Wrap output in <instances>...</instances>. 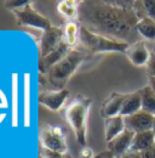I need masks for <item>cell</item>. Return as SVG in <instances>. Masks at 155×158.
Here are the masks:
<instances>
[{"mask_svg":"<svg viewBox=\"0 0 155 158\" xmlns=\"http://www.w3.org/2000/svg\"><path fill=\"white\" fill-rule=\"evenodd\" d=\"M133 5L130 0L80 1L78 22L95 34L131 45L139 41Z\"/></svg>","mask_w":155,"mask_h":158,"instance_id":"1","label":"cell"},{"mask_svg":"<svg viewBox=\"0 0 155 158\" xmlns=\"http://www.w3.org/2000/svg\"><path fill=\"white\" fill-rule=\"evenodd\" d=\"M92 100L84 95H78L64 108L63 116L72 130L75 134L78 142L81 146H86V131H87V116L90 112Z\"/></svg>","mask_w":155,"mask_h":158,"instance_id":"2","label":"cell"},{"mask_svg":"<svg viewBox=\"0 0 155 158\" xmlns=\"http://www.w3.org/2000/svg\"><path fill=\"white\" fill-rule=\"evenodd\" d=\"M86 56L87 54L85 50L78 46L74 48L64 59L61 60L47 72L49 83L57 90L64 89V85L67 84V81L75 73V71L82 63Z\"/></svg>","mask_w":155,"mask_h":158,"instance_id":"3","label":"cell"},{"mask_svg":"<svg viewBox=\"0 0 155 158\" xmlns=\"http://www.w3.org/2000/svg\"><path fill=\"white\" fill-rule=\"evenodd\" d=\"M81 26V24H80ZM79 45L82 50L86 51L87 55H96L102 52H126L130 44L109 39L103 35L95 34L87 31L85 27H80Z\"/></svg>","mask_w":155,"mask_h":158,"instance_id":"4","label":"cell"},{"mask_svg":"<svg viewBox=\"0 0 155 158\" xmlns=\"http://www.w3.org/2000/svg\"><path fill=\"white\" fill-rule=\"evenodd\" d=\"M39 139H40L41 147L66 155V152H67L66 133L61 125L44 124L40 128Z\"/></svg>","mask_w":155,"mask_h":158,"instance_id":"5","label":"cell"},{"mask_svg":"<svg viewBox=\"0 0 155 158\" xmlns=\"http://www.w3.org/2000/svg\"><path fill=\"white\" fill-rule=\"evenodd\" d=\"M14 15L16 16L17 22L21 26L33 27V28L42 31V32H45V31H47V29H50L52 27L50 20L47 17H45L44 15H41L40 12H38L32 6V2L28 6H26L24 9L15 11Z\"/></svg>","mask_w":155,"mask_h":158,"instance_id":"6","label":"cell"},{"mask_svg":"<svg viewBox=\"0 0 155 158\" xmlns=\"http://www.w3.org/2000/svg\"><path fill=\"white\" fill-rule=\"evenodd\" d=\"M63 41V28L51 27L50 29L42 32L40 39V57H45L55 49H57L59 44Z\"/></svg>","mask_w":155,"mask_h":158,"instance_id":"7","label":"cell"},{"mask_svg":"<svg viewBox=\"0 0 155 158\" xmlns=\"http://www.w3.org/2000/svg\"><path fill=\"white\" fill-rule=\"evenodd\" d=\"M133 138H135V133L126 128L116 138H114L109 142H107L108 143L107 145V150L109 152H112L115 158H121L124 155H126L130 151Z\"/></svg>","mask_w":155,"mask_h":158,"instance_id":"8","label":"cell"},{"mask_svg":"<svg viewBox=\"0 0 155 158\" xmlns=\"http://www.w3.org/2000/svg\"><path fill=\"white\" fill-rule=\"evenodd\" d=\"M72 50H73V48H70L66 41H62L59 44V46H58L57 49H55L52 52H50L45 57H39V62H38L39 72L41 74L47 73L56 63H58L61 60L64 59Z\"/></svg>","mask_w":155,"mask_h":158,"instance_id":"9","label":"cell"},{"mask_svg":"<svg viewBox=\"0 0 155 158\" xmlns=\"http://www.w3.org/2000/svg\"><path fill=\"white\" fill-rule=\"evenodd\" d=\"M153 120H154V116L153 114L147 113V112H144L142 110L139 112L135 113V114H132V116L124 117L125 127L127 129H130L131 131H133L135 134L152 130Z\"/></svg>","mask_w":155,"mask_h":158,"instance_id":"10","label":"cell"},{"mask_svg":"<svg viewBox=\"0 0 155 158\" xmlns=\"http://www.w3.org/2000/svg\"><path fill=\"white\" fill-rule=\"evenodd\" d=\"M68 96H69V90H67V89L45 90L39 94L38 101L51 111H58L62 108V106L64 105Z\"/></svg>","mask_w":155,"mask_h":158,"instance_id":"11","label":"cell"},{"mask_svg":"<svg viewBox=\"0 0 155 158\" xmlns=\"http://www.w3.org/2000/svg\"><path fill=\"white\" fill-rule=\"evenodd\" d=\"M125 54H126L129 61L136 67L147 66L152 57V55L143 40H139L135 44H131Z\"/></svg>","mask_w":155,"mask_h":158,"instance_id":"12","label":"cell"},{"mask_svg":"<svg viewBox=\"0 0 155 158\" xmlns=\"http://www.w3.org/2000/svg\"><path fill=\"white\" fill-rule=\"evenodd\" d=\"M126 96H127V94L112 93L102 103V107H101V111H99L101 116L104 119L120 116L121 107H122V103L126 99Z\"/></svg>","mask_w":155,"mask_h":158,"instance_id":"13","label":"cell"},{"mask_svg":"<svg viewBox=\"0 0 155 158\" xmlns=\"http://www.w3.org/2000/svg\"><path fill=\"white\" fill-rule=\"evenodd\" d=\"M142 110V99H141V91L137 90L131 94H127L126 99L122 103L120 116L121 117H129L132 116Z\"/></svg>","mask_w":155,"mask_h":158,"instance_id":"14","label":"cell"},{"mask_svg":"<svg viewBox=\"0 0 155 158\" xmlns=\"http://www.w3.org/2000/svg\"><path fill=\"white\" fill-rule=\"evenodd\" d=\"M125 129H126V127H125L124 117H121V116L104 119V133H105V141L107 142L112 141L119 134H121Z\"/></svg>","mask_w":155,"mask_h":158,"instance_id":"15","label":"cell"},{"mask_svg":"<svg viewBox=\"0 0 155 158\" xmlns=\"http://www.w3.org/2000/svg\"><path fill=\"white\" fill-rule=\"evenodd\" d=\"M154 145L155 134L153 133V130L138 133V134H135V138H133L131 148L129 152H142V151H144V150H147Z\"/></svg>","mask_w":155,"mask_h":158,"instance_id":"16","label":"cell"},{"mask_svg":"<svg viewBox=\"0 0 155 158\" xmlns=\"http://www.w3.org/2000/svg\"><path fill=\"white\" fill-rule=\"evenodd\" d=\"M80 23L78 21H67L63 26V41L70 48H77L80 35Z\"/></svg>","mask_w":155,"mask_h":158,"instance_id":"17","label":"cell"},{"mask_svg":"<svg viewBox=\"0 0 155 158\" xmlns=\"http://www.w3.org/2000/svg\"><path fill=\"white\" fill-rule=\"evenodd\" d=\"M133 10L138 20L148 17L155 21V0H136Z\"/></svg>","mask_w":155,"mask_h":158,"instance_id":"18","label":"cell"},{"mask_svg":"<svg viewBox=\"0 0 155 158\" xmlns=\"http://www.w3.org/2000/svg\"><path fill=\"white\" fill-rule=\"evenodd\" d=\"M80 1L74 0H62L57 5V11L68 21H78Z\"/></svg>","mask_w":155,"mask_h":158,"instance_id":"19","label":"cell"},{"mask_svg":"<svg viewBox=\"0 0 155 158\" xmlns=\"http://www.w3.org/2000/svg\"><path fill=\"white\" fill-rule=\"evenodd\" d=\"M136 31L139 37H143L144 39L155 41V21L152 19L144 17L138 21L136 26Z\"/></svg>","mask_w":155,"mask_h":158,"instance_id":"20","label":"cell"},{"mask_svg":"<svg viewBox=\"0 0 155 158\" xmlns=\"http://www.w3.org/2000/svg\"><path fill=\"white\" fill-rule=\"evenodd\" d=\"M139 91L142 99V111L155 116V94L153 93V90L149 85H145Z\"/></svg>","mask_w":155,"mask_h":158,"instance_id":"21","label":"cell"},{"mask_svg":"<svg viewBox=\"0 0 155 158\" xmlns=\"http://www.w3.org/2000/svg\"><path fill=\"white\" fill-rule=\"evenodd\" d=\"M30 2L32 1H28V0H9V1H5L4 2V6L7 10H11L12 12H15V11H18V10L24 9Z\"/></svg>","mask_w":155,"mask_h":158,"instance_id":"22","label":"cell"},{"mask_svg":"<svg viewBox=\"0 0 155 158\" xmlns=\"http://www.w3.org/2000/svg\"><path fill=\"white\" fill-rule=\"evenodd\" d=\"M40 155L41 158H66L64 153H59L56 151H51V150H47L45 147H41L40 148Z\"/></svg>","mask_w":155,"mask_h":158,"instance_id":"23","label":"cell"},{"mask_svg":"<svg viewBox=\"0 0 155 158\" xmlns=\"http://www.w3.org/2000/svg\"><path fill=\"white\" fill-rule=\"evenodd\" d=\"M93 151L89 146H81L80 148V158H95Z\"/></svg>","mask_w":155,"mask_h":158,"instance_id":"24","label":"cell"},{"mask_svg":"<svg viewBox=\"0 0 155 158\" xmlns=\"http://www.w3.org/2000/svg\"><path fill=\"white\" fill-rule=\"evenodd\" d=\"M139 153H141L142 158H155V145L147 148V150H144V151H142V152H139Z\"/></svg>","mask_w":155,"mask_h":158,"instance_id":"25","label":"cell"},{"mask_svg":"<svg viewBox=\"0 0 155 158\" xmlns=\"http://www.w3.org/2000/svg\"><path fill=\"white\" fill-rule=\"evenodd\" d=\"M147 69H148L149 76L155 77V56L154 55H152V57L149 60V62H148V64H147Z\"/></svg>","mask_w":155,"mask_h":158,"instance_id":"26","label":"cell"},{"mask_svg":"<svg viewBox=\"0 0 155 158\" xmlns=\"http://www.w3.org/2000/svg\"><path fill=\"white\" fill-rule=\"evenodd\" d=\"M95 158H115V157H114V155L112 152H109L107 150V151H103V152L97 153L96 156H95Z\"/></svg>","mask_w":155,"mask_h":158,"instance_id":"27","label":"cell"},{"mask_svg":"<svg viewBox=\"0 0 155 158\" xmlns=\"http://www.w3.org/2000/svg\"><path fill=\"white\" fill-rule=\"evenodd\" d=\"M121 158H142L139 152H127L126 155H124Z\"/></svg>","mask_w":155,"mask_h":158,"instance_id":"28","label":"cell"},{"mask_svg":"<svg viewBox=\"0 0 155 158\" xmlns=\"http://www.w3.org/2000/svg\"><path fill=\"white\" fill-rule=\"evenodd\" d=\"M148 85L150 86V89L153 90V93L155 94V77H153V76L148 77Z\"/></svg>","mask_w":155,"mask_h":158,"instance_id":"29","label":"cell"},{"mask_svg":"<svg viewBox=\"0 0 155 158\" xmlns=\"http://www.w3.org/2000/svg\"><path fill=\"white\" fill-rule=\"evenodd\" d=\"M152 130H153V133L155 134V116H154V120H153V128H152Z\"/></svg>","mask_w":155,"mask_h":158,"instance_id":"30","label":"cell"},{"mask_svg":"<svg viewBox=\"0 0 155 158\" xmlns=\"http://www.w3.org/2000/svg\"><path fill=\"white\" fill-rule=\"evenodd\" d=\"M66 158H73V157H72L69 153H66Z\"/></svg>","mask_w":155,"mask_h":158,"instance_id":"31","label":"cell"},{"mask_svg":"<svg viewBox=\"0 0 155 158\" xmlns=\"http://www.w3.org/2000/svg\"><path fill=\"white\" fill-rule=\"evenodd\" d=\"M153 55L155 56V46H154V50H153Z\"/></svg>","mask_w":155,"mask_h":158,"instance_id":"32","label":"cell"}]
</instances>
